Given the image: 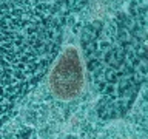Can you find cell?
I'll return each instance as SVG.
<instances>
[{"mask_svg":"<svg viewBox=\"0 0 148 139\" xmlns=\"http://www.w3.org/2000/svg\"><path fill=\"white\" fill-rule=\"evenodd\" d=\"M53 20H0V124L39 82L57 48Z\"/></svg>","mask_w":148,"mask_h":139,"instance_id":"1","label":"cell"},{"mask_svg":"<svg viewBox=\"0 0 148 139\" xmlns=\"http://www.w3.org/2000/svg\"><path fill=\"white\" fill-rule=\"evenodd\" d=\"M85 74L79 51L74 46H66L59 54L49 73V88L60 100H71L80 94Z\"/></svg>","mask_w":148,"mask_h":139,"instance_id":"2","label":"cell"},{"mask_svg":"<svg viewBox=\"0 0 148 139\" xmlns=\"http://www.w3.org/2000/svg\"><path fill=\"white\" fill-rule=\"evenodd\" d=\"M85 0H0V20L5 19H32L53 20L80 6Z\"/></svg>","mask_w":148,"mask_h":139,"instance_id":"3","label":"cell"}]
</instances>
